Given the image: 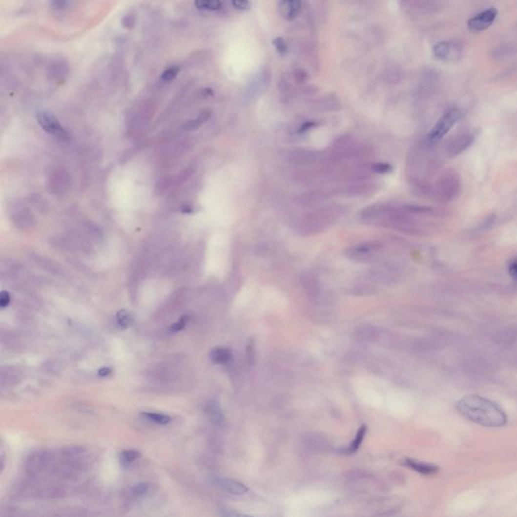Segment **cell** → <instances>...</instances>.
<instances>
[{
	"label": "cell",
	"mask_w": 517,
	"mask_h": 517,
	"mask_svg": "<svg viewBox=\"0 0 517 517\" xmlns=\"http://www.w3.org/2000/svg\"><path fill=\"white\" fill-rule=\"evenodd\" d=\"M37 120L39 124L43 128V130L49 132V134L61 140H68L70 138L69 132L51 113L40 112L37 115Z\"/></svg>",
	"instance_id": "obj_3"
},
{
	"label": "cell",
	"mask_w": 517,
	"mask_h": 517,
	"mask_svg": "<svg viewBox=\"0 0 517 517\" xmlns=\"http://www.w3.org/2000/svg\"><path fill=\"white\" fill-rule=\"evenodd\" d=\"M209 358L215 364H226L231 359V352L227 348H215L211 350Z\"/></svg>",
	"instance_id": "obj_13"
},
{
	"label": "cell",
	"mask_w": 517,
	"mask_h": 517,
	"mask_svg": "<svg viewBox=\"0 0 517 517\" xmlns=\"http://www.w3.org/2000/svg\"><path fill=\"white\" fill-rule=\"evenodd\" d=\"M376 248V245H371V244H364V245H361V246H357L354 247L352 250V256H366L368 254H370L373 249Z\"/></svg>",
	"instance_id": "obj_20"
},
{
	"label": "cell",
	"mask_w": 517,
	"mask_h": 517,
	"mask_svg": "<svg viewBox=\"0 0 517 517\" xmlns=\"http://www.w3.org/2000/svg\"><path fill=\"white\" fill-rule=\"evenodd\" d=\"M110 373H111V370H110V369H109V368H102V369H101V370H100V371L98 372V374H99V376H100V377H104V376H108V375H109Z\"/></svg>",
	"instance_id": "obj_35"
},
{
	"label": "cell",
	"mask_w": 517,
	"mask_h": 517,
	"mask_svg": "<svg viewBox=\"0 0 517 517\" xmlns=\"http://www.w3.org/2000/svg\"><path fill=\"white\" fill-rule=\"evenodd\" d=\"M179 67L178 66H172V67H169L168 69H166L163 74H162L161 76V79L165 81V82H169L171 80H173L177 75H178L179 73Z\"/></svg>",
	"instance_id": "obj_23"
},
{
	"label": "cell",
	"mask_w": 517,
	"mask_h": 517,
	"mask_svg": "<svg viewBox=\"0 0 517 517\" xmlns=\"http://www.w3.org/2000/svg\"><path fill=\"white\" fill-rule=\"evenodd\" d=\"M434 56L441 61L453 62L461 57V47L455 42L440 41L434 47Z\"/></svg>",
	"instance_id": "obj_5"
},
{
	"label": "cell",
	"mask_w": 517,
	"mask_h": 517,
	"mask_svg": "<svg viewBox=\"0 0 517 517\" xmlns=\"http://www.w3.org/2000/svg\"><path fill=\"white\" fill-rule=\"evenodd\" d=\"M508 274L515 284H517V256L513 257L508 263Z\"/></svg>",
	"instance_id": "obj_25"
},
{
	"label": "cell",
	"mask_w": 517,
	"mask_h": 517,
	"mask_svg": "<svg viewBox=\"0 0 517 517\" xmlns=\"http://www.w3.org/2000/svg\"><path fill=\"white\" fill-rule=\"evenodd\" d=\"M321 107H324V109H329V110H331V109H336L337 107H339V102L336 98H331V97H327L324 98L321 102Z\"/></svg>",
	"instance_id": "obj_24"
},
{
	"label": "cell",
	"mask_w": 517,
	"mask_h": 517,
	"mask_svg": "<svg viewBox=\"0 0 517 517\" xmlns=\"http://www.w3.org/2000/svg\"><path fill=\"white\" fill-rule=\"evenodd\" d=\"M280 11H281L282 16L288 20L291 21L298 16V13L301 9V2L299 1H281L279 2Z\"/></svg>",
	"instance_id": "obj_11"
},
{
	"label": "cell",
	"mask_w": 517,
	"mask_h": 517,
	"mask_svg": "<svg viewBox=\"0 0 517 517\" xmlns=\"http://www.w3.org/2000/svg\"><path fill=\"white\" fill-rule=\"evenodd\" d=\"M206 413H207L210 419L215 423H220L224 419L223 413H221L219 406L215 402H211L207 405V407H206Z\"/></svg>",
	"instance_id": "obj_18"
},
{
	"label": "cell",
	"mask_w": 517,
	"mask_h": 517,
	"mask_svg": "<svg viewBox=\"0 0 517 517\" xmlns=\"http://www.w3.org/2000/svg\"><path fill=\"white\" fill-rule=\"evenodd\" d=\"M247 351H248V352H247L248 360V361H254L255 354H254V345H253V343H249V344H248Z\"/></svg>",
	"instance_id": "obj_33"
},
{
	"label": "cell",
	"mask_w": 517,
	"mask_h": 517,
	"mask_svg": "<svg viewBox=\"0 0 517 517\" xmlns=\"http://www.w3.org/2000/svg\"><path fill=\"white\" fill-rule=\"evenodd\" d=\"M231 4L234 8L240 10H247L250 6V3L248 1H245V0H235V1L231 2Z\"/></svg>",
	"instance_id": "obj_29"
},
{
	"label": "cell",
	"mask_w": 517,
	"mask_h": 517,
	"mask_svg": "<svg viewBox=\"0 0 517 517\" xmlns=\"http://www.w3.org/2000/svg\"><path fill=\"white\" fill-rule=\"evenodd\" d=\"M274 45L279 53H286L288 50V46L286 41L282 38H277L274 41Z\"/></svg>",
	"instance_id": "obj_27"
},
{
	"label": "cell",
	"mask_w": 517,
	"mask_h": 517,
	"mask_svg": "<svg viewBox=\"0 0 517 517\" xmlns=\"http://www.w3.org/2000/svg\"><path fill=\"white\" fill-rule=\"evenodd\" d=\"M195 5L199 9L211 10V11L219 10L221 6H223V4H221V2L218 1V0H200V1L195 2Z\"/></svg>",
	"instance_id": "obj_19"
},
{
	"label": "cell",
	"mask_w": 517,
	"mask_h": 517,
	"mask_svg": "<svg viewBox=\"0 0 517 517\" xmlns=\"http://www.w3.org/2000/svg\"><path fill=\"white\" fill-rule=\"evenodd\" d=\"M188 321V317H182L178 322H176L174 326L171 328V330L173 331H179L181 330H183L186 326V323Z\"/></svg>",
	"instance_id": "obj_30"
},
{
	"label": "cell",
	"mask_w": 517,
	"mask_h": 517,
	"mask_svg": "<svg viewBox=\"0 0 517 517\" xmlns=\"http://www.w3.org/2000/svg\"><path fill=\"white\" fill-rule=\"evenodd\" d=\"M374 170L378 173H381V174H384V173H388L392 170V167L388 164H383V163H380V164H377L374 166Z\"/></svg>",
	"instance_id": "obj_31"
},
{
	"label": "cell",
	"mask_w": 517,
	"mask_h": 517,
	"mask_svg": "<svg viewBox=\"0 0 517 517\" xmlns=\"http://www.w3.org/2000/svg\"><path fill=\"white\" fill-rule=\"evenodd\" d=\"M358 335L360 338L366 339V341H372V339H375L377 337L378 332L377 330L372 327H365L359 330Z\"/></svg>",
	"instance_id": "obj_21"
},
{
	"label": "cell",
	"mask_w": 517,
	"mask_h": 517,
	"mask_svg": "<svg viewBox=\"0 0 517 517\" xmlns=\"http://www.w3.org/2000/svg\"><path fill=\"white\" fill-rule=\"evenodd\" d=\"M10 302V295L6 291H2L1 295H0V305L1 307H5Z\"/></svg>",
	"instance_id": "obj_32"
},
{
	"label": "cell",
	"mask_w": 517,
	"mask_h": 517,
	"mask_svg": "<svg viewBox=\"0 0 517 517\" xmlns=\"http://www.w3.org/2000/svg\"><path fill=\"white\" fill-rule=\"evenodd\" d=\"M215 484L219 489L231 495H244L248 491V488L244 483L232 478H217L215 480Z\"/></svg>",
	"instance_id": "obj_6"
},
{
	"label": "cell",
	"mask_w": 517,
	"mask_h": 517,
	"mask_svg": "<svg viewBox=\"0 0 517 517\" xmlns=\"http://www.w3.org/2000/svg\"><path fill=\"white\" fill-rule=\"evenodd\" d=\"M141 455H142V454L138 450H134V449L124 450V451L121 452L120 456H118V460H120V463H121L122 467L127 468L132 463L136 462L137 460H139L140 457H141Z\"/></svg>",
	"instance_id": "obj_12"
},
{
	"label": "cell",
	"mask_w": 517,
	"mask_h": 517,
	"mask_svg": "<svg viewBox=\"0 0 517 517\" xmlns=\"http://www.w3.org/2000/svg\"><path fill=\"white\" fill-rule=\"evenodd\" d=\"M315 125H316V124H315L313 122H308V123H306V124H304L301 125L299 131H300V132H303V131L309 130V129H311V128H312L313 126H315Z\"/></svg>",
	"instance_id": "obj_34"
},
{
	"label": "cell",
	"mask_w": 517,
	"mask_h": 517,
	"mask_svg": "<svg viewBox=\"0 0 517 517\" xmlns=\"http://www.w3.org/2000/svg\"><path fill=\"white\" fill-rule=\"evenodd\" d=\"M142 415L146 418L147 420H150L152 422H155L157 424H161V425H165V424H168L172 421V418L167 415V414H163V413H158V412H143Z\"/></svg>",
	"instance_id": "obj_16"
},
{
	"label": "cell",
	"mask_w": 517,
	"mask_h": 517,
	"mask_svg": "<svg viewBox=\"0 0 517 517\" xmlns=\"http://www.w3.org/2000/svg\"><path fill=\"white\" fill-rule=\"evenodd\" d=\"M151 489H152L151 484H149V483H139V484H135V485L127 487V488L125 489V491H124V494H125V496L128 499L137 500V499H141V498L146 496L147 494L150 493Z\"/></svg>",
	"instance_id": "obj_9"
},
{
	"label": "cell",
	"mask_w": 517,
	"mask_h": 517,
	"mask_svg": "<svg viewBox=\"0 0 517 517\" xmlns=\"http://www.w3.org/2000/svg\"><path fill=\"white\" fill-rule=\"evenodd\" d=\"M475 135L474 134H466L461 136L460 138L455 139L453 144L450 146V155L451 156H456L461 153H463L465 150H467L470 146V145L474 142Z\"/></svg>",
	"instance_id": "obj_8"
},
{
	"label": "cell",
	"mask_w": 517,
	"mask_h": 517,
	"mask_svg": "<svg viewBox=\"0 0 517 517\" xmlns=\"http://www.w3.org/2000/svg\"><path fill=\"white\" fill-rule=\"evenodd\" d=\"M404 465L422 475H428V476L434 475L438 471V468L434 465L422 463V462H419L417 460H413V459L404 460Z\"/></svg>",
	"instance_id": "obj_10"
},
{
	"label": "cell",
	"mask_w": 517,
	"mask_h": 517,
	"mask_svg": "<svg viewBox=\"0 0 517 517\" xmlns=\"http://www.w3.org/2000/svg\"><path fill=\"white\" fill-rule=\"evenodd\" d=\"M221 517H254V516L239 513V512H235V511H232V510L225 509V510L221 511Z\"/></svg>",
	"instance_id": "obj_28"
},
{
	"label": "cell",
	"mask_w": 517,
	"mask_h": 517,
	"mask_svg": "<svg viewBox=\"0 0 517 517\" xmlns=\"http://www.w3.org/2000/svg\"><path fill=\"white\" fill-rule=\"evenodd\" d=\"M498 11L496 8L491 7L484 10L468 21V27L473 33H480L489 28L497 18Z\"/></svg>",
	"instance_id": "obj_4"
},
{
	"label": "cell",
	"mask_w": 517,
	"mask_h": 517,
	"mask_svg": "<svg viewBox=\"0 0 517 517\" xmlns=\"http://www.w3.org/2000/svg\"><path fill=\"white\" fill-rule=\"evenodd\" d=\"M302 284L305 291L309 294V296H316L319 292V285L317 280L312 275H305L302 277Z\"/></svg>",
	"instance_id": "obj_14"
},
{
	"label": "cell",
	"mask_w": 517,
	"mask_h": 517,
	"mask_svg": "<svg viewBox=\"0 0 517 517\" xmlns=\"http://www.w3.org/2000/svg\"><path fill=\"white\" fill-rule=\"evenodd\" d=\"M116 318H117L118 324H120V326L123 328H128L132 321V317L130 313L126 311V310H121V311H118Z\"/></svg>",
	"instance_id": "obj_22"
},
{
	"label": "cell",
	"mask_w": 517,
	"mask_h": 517,
	"mask_svg": "<svg viewBox=\"0 0 517 517\" xmlns=\"http://www.w3.org/2000/svg\"><path fill=\"white\" fill-rule=\"evenodd\" d=\"M366 432H367V428H366L365 425H363V426L360 428V430L358 431L356 436H354L353 440L351 442L350 446H349L347 449H345V452H346L347 454H354V453H356V452L359 450V448L361 447L362 442H363V440H364V437H365V435H366Z\"/></svg>",
	"instance_id": "obj_15"
},
{
	"label": "cell",
	"mask_w": 517,
	"mask_h": 517,
	"mask_svg": "<svg viewBox=\"0 0 517 517\" xmlns=\"http://www.w3.org/2000/svg\"><path fill=\"white\" fill-rule=\"evenodd\" d=\"M323 199L324 195L321 192H310V193H305L300 197L299 203L302 205H314Z\"/></svg>",
	"instance_id": "obj_17"
},
{
	"label": "cell",
	"mask_w": 517,
	"mask_h": 517,
	"mask_svg": "<svg viewBox=\"0 0 517 517\" xmlns=\"http://www.w3.org/2000/svg\"><path fill=\"white\" fill-rule=\"evenodd\" d=\"M317 153L309 150H293L287 154L289 163L294 165H310L317 160Z\"/></svg>",
	"instance_id": "obj_7"
},
{
	"label": "cell",
	"mask_w": 517,
	"mask_h": 517,
	"mask_svg": "<svg viewBox=\"0 0 517 517\" xmlns=\"http://www.w3.org/2000/svg\"><path fill=\"white\" fill-rule=\"evenodd\" d=\"M456 409L467 419L486 427L506 424L507 416L496 403L479 395H468L456 403Z\"/></svg>",
	"instance_id": "obj_1"
},
{
	"label": "cell",
	"mask_w": 517,
	"mask_h": 517,
	"mask_svg": "<svg viewBox=\"0 0 517 517\" xmlns=\"http://www.w3.org/2000/svg\"><path fill=\"white\" fill-rule=\"evenodd\" d=\"M208 116H209V111L201 112V113L199 114V116L196 118L195 121L190 122V128H196V127H198L200 124H202L206 120H207Z\"/></svg>",
	"instance_id": "obj_26"
},
{
	"label": "cell",
	"mask_w": 517,
	"mask_h": 517,
	"mask_svg": "<svg viewBox=\"0 0 517 517\" xmlns=\"http://www.w3.org/2000/svg\"><path fill=\"white\" fill-rule=\"evenodd\" d=\"M461 112L457 109H451L442 115L436 122L434 126L428 134V140L432 143L439 142L444 138L451 128L460 120Z\"/></svg>",
	"instance_id": "obj_2"
}]
</instances>
